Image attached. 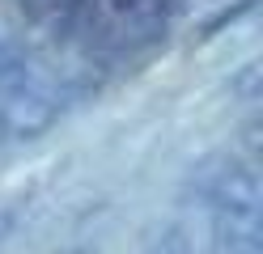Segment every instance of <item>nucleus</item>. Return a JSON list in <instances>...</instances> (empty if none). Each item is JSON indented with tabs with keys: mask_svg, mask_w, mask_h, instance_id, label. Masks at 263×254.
Returning a JSON list of instances; mask_svg holds the SVG:
<instances>
[{
	"mask_svg": "<svg viewBox=\"0 0 263 254\" xmlns=\"http://www.w3.org/2000/svg\"><path fill=\"white\" fill-rule=\"evenodd\" d=\"M93 85L98 68L60 55L30 30L0 22V144L39 140Z\"/></svg>",
	"mask_w": 263,
	"mask_h": 254,
	"instance_id": "nucleus-1",
	"label": "nucleus"
},
{
	"mask_svg": "<svg viewBox=\"0 0 263 254\" xmlns=\"http://www.w3.org/2000/svg\"><path fill=\"white\" fill-rule=\"evenodd\" d=\"M17 225H22V199H0V242L13 237Z\"/></svg>",
	"mask_w": 263,
	"mask_h": 254,
	"instance_id": "nucleus-2",
	"label": "nucleus"
},
{
	"mask_svg": "<svg viewBox=\"0 0 263 254\" xmlns=\"http://www.w3.org/2000/svg\"><path fill=\"white\" fill-rule=\"evenodd\" d=\"M149 254H191V246L178 237L174 229H166V233H157L153 237V246H149Z\"/></svg>",
	"mask_w": 263,
	"mask_h": 254,
	"instance_id": "nucleus-3",
	"label": "nucleus"
},
{
	"mask_svg": "<svg viewBox=\"0 0 263 254\" xmlns=\"http://www.w3.org/2000/svg\"><path fill=\"white\" fill-rule=\"evenodd\" d=\"M251 9H255V0H238L234 9H221V13H217V17H212V22L204 26V34H217L221 26H229V22H238V17H242V13H251Z\"/></svg>",
	"mask_w": 263,
	"mask_h": 254,
	"instance_id": "nucleus-4",
	"label": "nucleus"
}]
</instances>
